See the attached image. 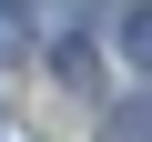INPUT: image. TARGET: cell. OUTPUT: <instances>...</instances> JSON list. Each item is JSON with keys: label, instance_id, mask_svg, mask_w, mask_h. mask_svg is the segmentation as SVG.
Returning <instances> with one entry per match:
<instances>
[{"label": "cell", "instance_id": "cell-4", "mask_svg": "<svg viewBox=\"0 0 152 142\" xmlns=\"http://www.w3.org/2000/svg\"><path fill=\"white\" fill-rule=\"evenodd\" d=\"M102 142H142V91H132V102H122V112L102 122Z\"/></svg>", "mask_w": 152, "mask_h": 142}, {"label": "cell", "instance_id": "cell-3", "mask_svg": "<svg viewBox=\"0 0 152 142\" xmlns=\"http://www.w3.org/2000/svg\"><path fill=\"white\" fill-rule=\"evenodd\" d=\"M122 51H132V71L152 61V20H142V0H132V10H122Z\"/></svg>", "mask_w": 152, "mask_h": 142}, {"label": "cell", "instance_id": "cell-1", "mask_svg": "<svg viewBox=\"0 0 152 142\" xmlns=\"http://www.w3.org/2000/svg\"><path fill=\"white\" fill-rule=\"evenodd\" d=\"M31 51V10H20V0H0V61H20Z\"/></svg>", "mask_w": 152, "mask_h": 142}, {"label": "cell", "instance_id": "cell-2", "mask_svg": "<svg viewBox=\"0 0 152 142\" xmlns=\"http://www.w3.org/2000/svg\"><path fill=\"white\" fill-rule=\"evenodd\" d=\"M51 71L61 81H91V41H51Z\"/></svg>", "mask_w": 152, "mask_h": 142}]
</instances>
